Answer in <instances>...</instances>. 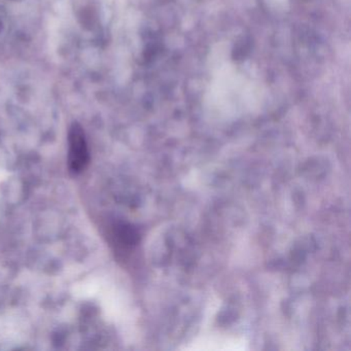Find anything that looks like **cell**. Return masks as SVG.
I'll return each mask as SVG.
<instances>
[{"instance_id":"6da1fadb","label":"cell","mask_w":351,"mask_h":351,"mask_svg":"<svg viewBox=\"0 0 351 351\" xmlns=\"http://www.w3.org/2000/svg\"><path fill=\"white\" fill-rule=\"evenodd\" d=\"M69 166L73 173H81L89 163V151L85 132L81 125L75 123L69 134Z\"/></svg>"}]
</instances>
